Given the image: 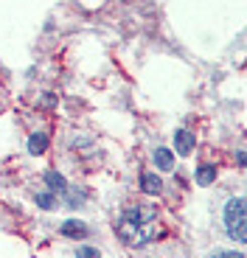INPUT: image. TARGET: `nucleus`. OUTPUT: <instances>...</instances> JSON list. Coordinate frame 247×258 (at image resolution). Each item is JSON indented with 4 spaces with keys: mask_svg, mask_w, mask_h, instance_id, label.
<instances>
[{
    "mask_svg": "<svg viewBox=\"0 0 247 258\" xmlns=\"http://www.w3.org/2000/svg\"><path fill=\"white\" fill-rule=\"evenodd\" d=\"M118 236L130 247H143L155 241L160 236V219H157V211L149 205H138V208H127L118 219Z\"/></svg>",
    "mask_w": 247,
    "mask_h": 258,
    "instance_id": "f257e3e1",
    "label": "nucleus"
},
{
    "mask_svg": "<svg viewBox=\"0 0 247 258\" xmlns=\"http://www.w3.org/2000/svg\"><path fill=\"white\" fill-rule=\"evenodd\" d=\"M225 230L233 236L236 241H244L247 233H244V200L241 197H233V200L225 205Z\"/></svg>",
    "mask_w": 247,
    "mask_h": 258,
    "instance_id": "f03ea898",
    "label": "nucleus"
},
{
    "mask_svg": "<svg viewBox=\"0 0 247 258\" xmlns=\"http://www.w3.org/2000/svg\"><path fill=\"white\" fill-rule=\"evenodd\" d=\"M87 233H90L87 225H82V222H76V219L62 225V236H71V239H87Z\"/></svg>",
    "mask_w": 247,
    "mask_h": 258,
    "instance_id": "7ed1b4c3",
    "label": "nucleus"
},
{
    "mask_svg": "<svg viewBox=\"0 0 247 258\" xmlns=\"http://www.w3.org/2000/svg\"><path fill=\"white\" fill-rule=\"evenodd\" d=\"M174 146H177V152H180V155H191V149H194V135H191V132H186V129H180V132H177V138H174Z\"/></svg>",
    "mask_w": 247,
    "mask_h": 258,
    "instance_id": "20e7f679",
    "label": "nucleus"
},
{
    "mask_svg": "<svg viewBox=\"0 0 247 258\" xmlns=\"http://www.w3.org/2000/svg\"><path fill=\"white\" fill-rule=\"evenodd\" d=\"M152 157H155V166L157 168H163V171H171V168H174V157H171V152H169V149H155V155H152Z\"/></svg>",
    "mask_w": 247,
    "mask_h": 258,
    "instance_id": "39448f33",
    "label": "nucleus"
},
{
    "mask_svg": "<svg viewBox=\"0 0 247 258\" xmlns=\"http://www.w3.org/2000/svg\"><path fill=\"white\" fill-rule=\"evenodd\" d=\"M141 188L143 194H160V174H143L141 177Z\"/></svg>",
    "mask_w": 247,
    "mask_h": 258,
    "instance_id": "423d86ee",
    "label": "nucleus"
},
{
    "mask_svg": "<svg viewBox=\"0 0 247 258\" xmlns=\"http://www.w3.org/2000/svg\"><path fill=\"white\" fill-rule=\"evenodd\" d=\"M48 146V135L45 132H37V135H31V141H28V152L31 155H42Z\"/></svg>",
    "mask_w": 247,
    "mask_h": 258,
    "instance_id": "0eeeda50",
    "label": "nucleus"
},
{
    "mask_svg": "<svg viewBox=\"0 0 247 258\" xmlns=\"http://www.w3.org/2000/svg\"><path fill=\"white\" fill-rule=\"evenodd\" d=\"M214 180H216V168L214 166H200V171H197V182H200V185H211Z\"/></svg>",
    "mask_w": 247,
    "mask_h": 258,
    "instance_id": "6e6552de",
    "label": "nucleus"
},
{
    "mask_svg": "<svg viewBox=\"0 0 247 258\" xmlns=\"http://www.w3.org/2000/svg\"><path fill=\"white\" fill-rule=\"evenodd\" d=\"M45 185H48V188H53V191H62V188L68 185V182H65V177H59L56 171H51V174H45Z\"/></svg>",
    "mask_w": 247,
    "mask_h": 258,
    "instance_id": "1a4fd4ad",
    "label": "nucleus"
},
{
    "mask_svg": "<svg viewBox=\"0 0 247 258\" xmlns=\"http://www.w3.org/2000/svg\"><path fill=\"white\" fill-rule=\"evenodd\" d=\"M37 205H39V208H48V211H51V208H56V200H53L51 194H39V197H37Z\"/></svg>",
    "mask_w": 247,
    "mask_h": 258,
    "instance_id": "9d476101",
    "label": "nucleus"
},
{
    "mask_svg": "<svg viewBox=\"0 0 247 258\" xmlns=\"http://www.w3.org/2000/svg\"><path fill=\"white\" fill-rule=\"evenodd\" d=\"M76 258H98V250H93V247H82V250L76 252Z\"/></svg>",
    "mask_w": 247,
    "mask_h": 258,
    "instance_id": "9b49d317",
    "label": "nucleus"
},
{
    "mask_svg": "<svg viewBox=\"0 0 247 258\" xmlns=\"http://www.w3.org/2000/svg\"><path fill=\"white\" fill-rule=\"evenodd\" d=\"M214 258H244L241 252H216Z\"/></svg>",
    "mask_w": 247,
    "mask_h": 258,
    "instance_id": "f8f14e48",
    "label": "nucleus"
}]
</instances>
